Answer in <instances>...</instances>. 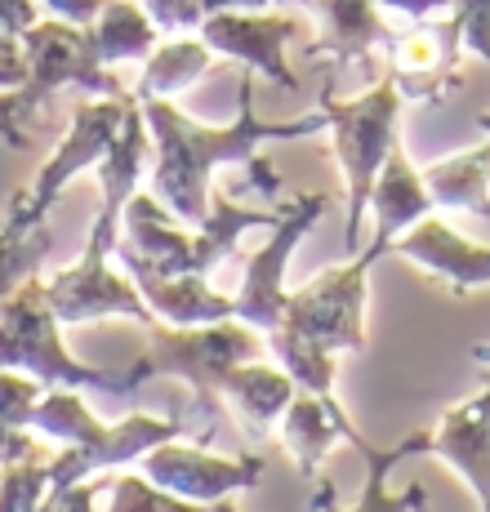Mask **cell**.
<instances>
[{"instance_id":"obj_1","label":"cell","mask_w":490,"mask_h":512,"mask_svg":"<svg viewBox=\"0 0 490 512\" xmlns=\"http://www.w3.org/2000/svg\"><path fill=\"white\" fill-rule=\"evenodd\" d=\"M147 130H152L156 165H152V196L183 223H201L210 210V179L223 165H250L263 192H281L277 174L268 161H259L263 143H294V139H317L330 130L326 112H308L294 121H259L254 116V85L250 76L237 90V121L228 125H201L192 121L174 98H139Z\"/></svg>"},{"instance_id":"obj_2","label":"cell","mask_w":490,"mask_h":512,"mask_svg":"<svg viewBox=\"0 0 490 512\" xmlns=\"http://www.w3.org/2000/svg\"><path fill=\"white\" fill-rule=\"evenodd\" d=\"M384 254L379 241L361 245L352 263L321 272L286 299L281 326L268 334V352L299 388H312L326 401L335 397V357L366 348V290Z\"/></svg>"},{"instance_id":"obj_3","label":"cell","mask_w":490,"mask_h":512,"mask_svg":"<svg viewBox=\"0 0 490 512\" xmlns=\"http://www.w3.org/2000/svg\"><path fill=\"white\" fill-rule=\"evenodd\" d=\"M277 210H250L237 205L223 187H210V210L201 223H183L156 201L152 192H134L125 205L121 228L125 236H116V259L130 268L143 263L152 272L165 277H179V272H196V277H210L228 254H237L241 232L250 228H272Z\"/></svg>"},{"instance_id":"obj_4","label":"cell","mask_w":490,"mask_h":512,"mask_svg":"<svg viewBox=\"0 0 490 512\" xmlns=\"http://www.w3.org/2000/svg\"><path fill=\"white\" fill-rule=\"evenodd\" d=\"M32 428L45 437L63 441V455L49 459V490L72 486L94 472H112L121 464H139L152 446L174 441L188 432V419H161V415H125L121 423H98L94 410L85 406L81 388L54 383L36 401Z\"/></svg>"},{"instance_id":"obj_5","label":"cell","mask_w":490,"mask_h":512,"mask_svg":"<svg viewBox=\"0 0 490 512\" xmlns=\"http://www.w3.org/2000/svg\"><path fill=\"white\" fill-rule=\"evenodd\" d=\"M27 49V81L0 94V143L23 147L27 134L36 125V112L54 98L63 85L94 94V98H121L130 94V85L121 76H112V67H103L94 58L90 32L63 18H36L23 32Z\"/></svg>"},{"instance_id":"obj_6","label":"cell","mask_w":490,"mask_h":512,"mask_svg":"<svg viewBox=\"0 0 490 512\" xmlns=\"http://www.w3.org/2000/svg\"><path fill=\"white\" fill-rule=\"evenodd\" d=\"M401 90L384 72L366 94L339 103L335 85L326 81L317 107L326 112L330 134H335V161L343 174V192H348V219H343V250L357 254L366 245V210H370V187L384 170L392 143L401 139Z\"/></svg>"},{"instance_id":"obj_7","label":"cell","mask_w":490,"mask_h":512,"mask_svg":"<svg viewBox=\"0 0 490 512\" xmlns=\"http://www.w3.org/2000/svg\"><path fill=\"white\" fill-rule=\"evenodd\" d=\"M268 343L259 339V330L245 321H210V326H170V321H152L147 326V348L130 361L125 383L143 388L152 379H183L196 397V415L210 419L219 410V379L241 361H259Z\"/></svg>"},{"instance_id":"obj_8","label":"cell","mask_w":490,"mask_h":512,"mask_svg":"<svg viewBox=\"0 0 490 512\" xmlns=\"http://www.w3.org/2000/svg\"><path fill=\"white\" fill-rule=\"evenodd\" d=\"M58 330H63V321L49 308L45 281L27 277L0 303V366L32 374L45 388L72 383V388H94V392H107V397H130L125 374H107V370H94V366H85V361H76L72 352L63 348V334Z\"/></svg>"},{"instance_id":"obj_9","label":"cell","mask_w":490,"mask_h":512,"mask_svg":"<svg viewBox=\"0 0 490 512\" xmlns=\"http://www.w3.org/2000/svg\"><path fill=\"white\" fill-rule=\"evenodd\" d=\"M330 205H335L330 192H299L281 205L268 245H259V250L245 259L241 290L232 294L237 321L254 326L259 334H272L281 326V312H286V299H290V290H286L290 259H294V250H299V241L317 228V219L330 210Z\"/></svg>"},{"instance_id":"obj_10","label":"cell","mask_w":490,"mask_h":512,"mask_svg":"<svg viewBox=\"0 0 490 512\" xmlns=\"http://www.w3.org/2000/svg\"><path fill=\"white\" fill-rule=\"evenodd\" d=\"M196 36L219 58L241 63L245 72L281 85L286 94L299 90V76H294L290 58H286V49L303 36L299 14H281V9L277 14H272V9H219V14L201 18Z\"/></svg>"},{"instance_id":"obj_11","label":"cell","mask_w":490,"mask_h":512,"mask_svg":"<svg viewBox=\"0 0 490 512\" xmlns=\"http://www.w3.org/2000/svg\"><path fill=\"white\" fill-rule=\"evenodd\" d=\"M134 94H121V98H85L81 107H76L72 125H67L63 143L54 147V156L41 165V174H36L32 187H23V192H14V201L23 205V210L32 214H45L54 210V201L67 192V183L76 179V174L94 170L98 161H103V152L112 147V139L121 134V121H125V107H130Z\"/></svg>"},{"instance_id":"obj_12","label":"cell","mask_w":490,"mask_h":512,"mask_svg":"<svg viewBox=\"0 0 490 512\" xmlns=\"http://www.w3.org/2000/svg\"><path fill=\"white\" fill-rule=\"evenodd\" d=\"M112 254L98 250V245L85 241L81 259L72 263L67 272L45 281V299L54 308V317L63 326H85V321H103V317H130L152 326V308L143 303L139 285L130 281V272H112Z\"/></svg>"},{"instance_id":"obj_13","label":"cell","mask_w":490,"mask_h":512,"mask_svg":"<svg viewBox=\"0 0 490 512\" xmlns=\"http://www.w3.org/2000/svg\"><path fill=\"white\" fill-rule=\"evenodd\" d=\"M263 459L259 455H245V459H223L210 455V450H196V446H179L174 441H161L139 459V472L152 477L161 490L179 495L183 504H223L232 499L237 490H254L263 481Z\"/></svg>"},{"instance_id":"obj_14","label":"cell","mask_w":490,"mask_h":512,"mask_svg":"<svg viewBox=\"0 0 490 512\" xmlns=\"http://www.w3.org/2000/svg\"><path fill=\"white\" fill-rule=\"evenodd\" d=\"M308 9L321 23L317 41L308 45V58L330 67V85H339V76H348V72L379 81L375 49H388L397 41L384 9L375 0H308Z\"/></svg>"},{"instance_id":"obj_15","label":"cell","mask_w":490,"mask_h":512,"mask_svg":"<svg viewBox=\"0 0 490 512\" xmlns=\"http://www.w3.org/2000/svg\"><path fill=\"white\" fill-rule=\"evenodd\" d=\"M459 32L446 18H419L406 36L388 45V76L406 103H441L459 81Z\"/></svg>"},{"instance_id":"obj_16","label":"cell","mask_w":490,"mask_h":512,"mask_svg":"<svg viewBox=\"0 0 490 512\" xmlns=\"http://www.w3.org/2000/svg\"><path fill=\"white\" fill-rule=\"evenodd\" d=\"M388 254L415 263L424 277L441 281L450 294H455V299H464V294L490 285V245L468 241V236H459L450 223L433 219V214H424L415 228L392 236Z\"/></svg>"},{"instance_id":"obj_17","label":"cell","mask_w":490,"mask_h":512,"mask_svg":"<svg viewBox=\"0 0 490 512\" xmlns=\"http://www.w3.org/2000/svg\"><path fill=\"white\" fill-rule=\"evenodd\" d=\"M147 152H156V147H152V130H147L143 103H139V98H130L125 121H121V134H116L112 147L103 152V161L94 165L98 187H103V201H98V214H94L90 236H85V241L98 245V250H107V254L116 250L125 205H130V196L139 192V174H143Z\"/></svg>"},{"instance_id":"obj_18","label":"cell","mask_w":490,"mask_h":512,"mask_svg":"<svg viewBox=\"0 0 490 512\" xmlns=\"http://www.w3.org/2000/svg\"><path fill=\"white\" fill-rule=\"evenodd\" d=\"M428 455H437L450 472H459L473 499L490 508V379L464 406H450L428 432Z\"/></svg>"},{"instance_id":"obj_19","label":"cell","mask_w":490,"mask_h":512,"mask_svg":"<svg viewBox=\"0 0 490 512\" xmlns=\"http://www.w3.org/2000/svg\"><path fill=\"white\" fill-rule=\"evenodd\" d=\"M277 441L286 446V455L299 464V472L308 481H317V468L330 459V450L339 446H352L357 450L361 441V432L352 428V419L343 415V406H339V397H317L312 388H294V397H290V406H286V415L277 419Z\"/></svg>"},{"instance_id":"obj_20","label":"cell","mask_w":490,"mask_h":512,"mask_svg":"<svg viewBox=\"0 0 490 512\" xmlns=\"http://www.w3.org/2000/svg\"><path fill=\"white\" fill-rule=\"evenodd\" d=\"M125 272L139 285L143 303L152 308L156 321H170V326H210V321L237 317L232 294H219L205 277H196V272L165 277V272H152V268H143V263H130Z\"/></svg>"},{"instance_id":"obj_21","label":"cell","mask_w":490,"mask_h":512,"mask_svg":"<svg viewBox=\"0 0 490 512\" xmlns=\"http://www.w3.org/2000/svg\"><path fill=\"white\" fill-rule=\"evenodd\" d=\"M299 383L290 379L281 366H268V361H241L219 379L214 397L219 406L232 410V419L241 423L245 432H277V419L286 415L290 397Z\"/></svg>"},{"instance_id":"obj_22","label":"cell","mask_w":490,"mask_h":512,"mask_svg":"<svg viewBox=\"0 0 490 512\" xmlns=\"http://www.w3.org/2000/svg\"><path fill=\"white\" fill-rule=\"evenodd\" d=\"M433 210L437 205H433V196H428L424 174L410 165L406 147H401V139H397L392 152H388V161H384V170H379L375 187H370V210L366 214L375 219V236H370V241H379L388 250L392 236L415 228V223Z\"/></svg>"},{"instance_id":"obj_23","label":"cell","mask_w":490,"mask_h":512,"mask_svg":"<svg viewBox=\"0 0 490 512\" xmlns=\"http://www.w3.org/2000/svg\"><path fill=\"white\" fill-rule=\"evenodd\" d=\"M214 49L201 41V36L183 32V36H170L165 45H156L152 54L143 58V72L139 81L130 85L134 98H179L183 90H192L205 72L214 67Z\"/></svg>"},{"instance_id":"obj_24","label":"cell","mask_w":490,"mask_h":512,"mask_svg":"<svg viewBox=\"0 0 490 512\" xmlns=\"http://www.w3.org/2000/svg\"><path fill=\"white\" fill-rule=\"evenodd\" d=\"M85 32H90L94 58L103 67L130 63V58H147L156 45H161V27H156V18L143 9V0H103L98 18L85 27Z\"/></svg>"},{"instance_id":"obj_25","label":"cell","mask_w":490,"mask_h":512,"mask_svg":"<svg viewBox=\"0 0 490 512\" xmlns=\"http://www.w3.org/2000/svg\"><path fill=\"white\" fill-rule=\"evenodd\" d=\"M424 183L441 210H464L477 219H490V139L450 156V161L428 165Z\"/></svg>"},{"instance_id":"obj_26","label":"cell","mask_w":490,"mask_h":512,"mask_svg":"<svg viewBox=\"0 0 490 512\" xmlns=\"http://www.w3.org/2000/svg\"><path fill=\"white\" fill-rule=\"evenodd\" d=\"M49 254V228L41 214L23 210L18 201H9L5 214V228H0V303L18 290L27 277L41 272Z\"/></svg>"},{"instance_id":"obj_27","label":"cell","mask_w":490,"mask_h":512,"mask_svg":"<svg viewBox=\"0 0 490 512\" xmlns=\"http://www.w3.org/2000/svg\"><path fill=\"white\" fill-rule=\"evenodd\" d=\"M49 450L41 455H23V459H9L0 464V508L9 512H32V508H45V495H49Z\"/></svg>"},{"instance_id":"obj_28","label":"cell","mask_w":490,"mask_h":512,"mask_svg":"<svg viewBox=\"0 0 490 512\" xmlns=\"http://www.w3.org/2000/svg\"><path fill=\"white\" fill-rule=\"evenodd\" d=\"M107 508L116 512H134V508H188L179 495H170V490H161L152 477H143V472H134V477H112L107 481Z\"/></svg>"},{"instance_id":"obj_29","label":"cell","mask_w":490,"mask_h":512,"mask_svg":"<svg viewBox=\"0 0 490 512\" xmlns=\"http://www.w3.org/2000/svg\"><path fill=\"white\" fill-rule=\"evenodd\" d=\"M41 392H45L41 379H32V374H23V370L0 366V419L14 423V428H32V415H36Z\"/></svg>"},{"instance_id":"obj_30","label":"cell","mask_w":490,"mask_h":512,"mask_svg":"<svg viewBox=\"0 0 490 512\" xmlns=\"http://www.w3.org/2000/svg\"><path fill=\"white\" fill-rule=\"evenodd\" d=\"M450 23L459 32V45L490 63V0H450Z\"/></svg>"},{"instance_id":"obj_31","label":"cell","mask_w":490,"mask_h":512,"mask_svg":"<svg viewBox=\"0 0 490 512\" xmlns=\"http://www.w3.org/2000/svg\"><path fill=\"white\" fill-rule=\"evenodd\" d=\"M143 9L156 18V27L161 32H196L201 27V18H205V9H201V0H143Z\"/></svg>"},{"instance_id":"obj_32","label":"cell","mask_w":490,"mask_h":512,"mask_svg":"<svg viewBox=\"0 0 490 512\" xmlns=\"http://www.w3.org/2000/svg\"><path fill=\"white\" fill-rule=\"evenodd\" d=\"M27 81V49L23 36L0 32V90H14V85Z\"/></svg>"},{"instance_id":"obj_33","label":"cell","mask_w":490,"mask_h":512,"mask_svg":"<svg viewBox=\"0 0 490 512\" xmlns=\"http://www.w3.org/2000/svg\"><path fill=\"white\" fill-rule=\"evenodd\" d=\"M36 18H45L41 0H0V32L23 36Z\"/></svg>"},{"instance_id":"obj_34","label":"cell","mask_w":490,"mask_h":512,"mask_svg":"<svg viewBox=\"0 0 490 512\" xmlns=\"http://www.w3.org/2000/svg\"><path fill=\"white\" fill-rule=\"evenodd\" d=\"M41 441H32V428H14V423L0 419V464L9 459H23V455H41Z\"/></svg>"},{"instance_id":"obj_35","label":"cell","mask_w":490,"mask_h":512,"mask_svg":"<svg viewBox=\"0 0 490 512\" xmlns=\"http://www.w3.org/2000/svg\"><path fill=\"white\" fill-rule=\"evenodd\" d=\"M45 14L63 18V23H76V27H90L103 9V0H41Z\"/></svg>"},{"instance_id":"obj_36","label":"cell","mask_w":490,"mask_h":512,"mask_svg":"<svg viewBox=\"0 0 490 512\" xmlns=\"http://www.w3.org/2000/svg\"><path fill=\"white\" fill-rule=\"evenodd\" d=\"M384 14H401L410 18V23H419V18H433V14H446L450 0H375Z\"/></svg>"},{"instance_id":"obj_37","label":"cell","mask_w":490,"mask_h":512,"mask_svg":"<svg viewBox=\"0 0 490 512\" xmlns=\"http://www.w3.org/2000/svg\"><path fill=\"white\" fill-rule=\"evenodd\" d=\"M308 9V0H201L205 14H219V9Z\"/></svg>"},{"instance_id":"obj_38","label":"cell","mask_w":490,"mask_h":512,"mask_svg":"<svg viewBox=\"0 0 490 512\" xmlns=\"http://www.w3.org/2000/svg\"><path fill=\"white\" fill-rule=\"evenodd\" d=\"M477 130H482L486 139H490V112H482V116H477Z\"/></svg>"}]
</instances>
